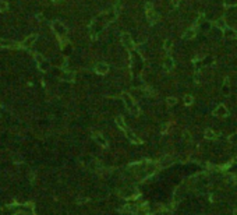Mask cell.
Returning a JSON list of instances; mask_svg holds the SVG:
<instances>
[{
    "mask_svg": "<svg viewBox=\"0 0 237 215\" xmlns=\"http://www.w3.org/2000/svg\"><path fill=\"white\" fill-rule=\"evenodd\" d=\"M122 99H123V102H124L128 112H130L134 117H138V116H140V108H138V105L135 103V101L133 99V97H131L128 92H123Z\"/></svg>",
    "mask_w": 237,
    "mask_h": 215,
    "instance_id": "cell-1",
    "label": "cell"
},
{
    "mask_svg": "<svg viewBox=\"0 0 237 215\" xmlns=\"http://www.w3.org/2000/svg\"><path fill=\"white\" fill-rule=\"evenodd\" d=\"M145 14H146V20H148L149 24H155V22H158L159 20V14L155 11V9H153V4L152 3H145Z\"/></svg>",
    "mask_w": 237,
    "mask_h": 215,
    "instance_id": "cell-2",
    "label": "cell"
},
{
    "mask_svg": "<svg viewBox=\"0 0 237 215\" xmlns=\"http://www.w3.org/2000/svg\"><path fill=\"white\" fill-rule=\"evenodd\" d=\"M52 27H53V31L57 34V37L61 38V39H66V35H67V28L61 24L60 21H53L52 22Z\"/></svg>",
    "mask_w": 237,
    "mask_h": 215,
    "instance_id": "cell-3",
    "label": "cell"
},
{
    "mask_svg": "<svg viewBox=\"0 0 237 215\" xmlns=\"http://www.w3.org/2000/svg\"><path fill=\"white\" fill-rule=\"evenodd\" d=\"M120 41H122L123 46H124L126 49H128V50H133V49L135 48L133 39H131V35L128 32H123L122 35H120Z\"/></svg>",
    "mask_w": 237,
    "mask_h": 215,
    "instance_id": "cell-4",
    "label": "cell"
},
{
    "mask_svg": "<svg viewBox=\"0 0 237 215\" xmlns=\"http://www.w3.org/2000/svg\"><path fill=\"white\" fill-rule=\"evenodd\" d=\"M213 116L215 117H219V119H225V117H227L229 116V110H227V108H226L225 105H218L216 106V109L213 110Z\"/></svg>",
    "mask_w": 237,
    "mask_h": 215,
    "instance_id": "cell-5",
    "label": "cell"
},
{
    "mask_svg": "<svg viewBox=\"0 0 237 215\" xmlns=\"http://www.w3.org/2000/svg\"><path fill=\"white\" fill-rule=\"evenodd\" d=\"M18 212H21V205L18 204H13V205H7L3 208L2 214L3 215H17Z\"/></svg>",
    "mask_w": 237,
    "mask_h": 215,
    "instance_id": "cell-6",
    "label": "cell"
},
{
    "mask_svg": "<svg viewBox=\"0 0 237 215\" xmlns=\"http://www.w3.org/2000/svg\"><path fill=\"white\" fill-rule=\"evenodd\" d=\"M92 138L95 140V141L99 144V145H102L103 148H106L107 145H109V142H107V140L103 137V134H100L99 131H94L92 133Z\"/></svg>",
    "mask_w": 237,
    "mask_h": 215,
    "instance_id": "cell-7",
    "label": "cell"
},
{
    "mask_svg": "<svg viewBox=\"0 0 237 215\" xmlns=\"http://www.w3.org/2000/svg\"><path fill=\"white\" fill-rule=\"evenodd\" d=\"M95 73L99 74V76H105V74L109 73V64L107 63H103V62H100L95 66Z\"/></svg>",
    "mask_w": 237,
    "mask_h": 215,
    "instance_id": "cell-8",
    "label": "cell"
},
{
    "mask_svg": "<svg viewBox=\"0 0 237 215\" xmlns=\"http://www.w3.org/2000/svg\"><path fill=\"white\" fill-rule=\"evenodd\" d=\"M120 194H122L120 197H124V198H131V197L137 198L138 197V191L135 189H124V190L120 191Z\"/></svg>",
    "mask_w": 237,
    "mask_h": 215,
    "instance_id": "cell-9",
    "label": "cell"
},
{
    "mask_svg": "<svg viewBox=\"0 0 237 215\" xmlns=\"http://www.w3.org/2000/svg\"><path fill=\"white\" fill-rule=\"evenodd\" d=\"M21 212L24 215H35L33 204L32 203H27V204H24V205H21Z\"/></svg>",
    "mask_w": 237,
    "mask_h": 215,
    "instance_id": "cell-10",
    "label": "cell"
},
{
    "mask_svg": "<svg viewBox=\"0 0 237 215\" xmlns=\"http://www.w3.org/2000/svg\"><path fill=\"white\" fill-rule=\"evenodd\" d=\"M126 136H127V138L130 140L131 142H135V144H142V140H140L137 136H135V133H133V131L130 130V129H127V130L124 131Z\"/></svg>",
    "mask_w": 237,
    "mask_h": 215,
    "instance_id": "cell-11",
    "label": "cell"
},
{
    "mask_svg": "<svg viewBox=\"0 0 237 215\" xmlns=\"http://www.w3.org/2000/svg\"><path fill=\"white\" fill-rule=\"evenodd\" d=\"M172 164H173V158L169 157V155H166V157H163L161 161H159L158 166L159 168H167V166H170Z\"/></svg>",
    "mask_w": 237,
    "mask_h": 215,
    "instance_id": "cell-12",
    "label": "cell"
},
{
    "mask_svg": "<svg viewBox=\"0 0 237 215\" xmlns=\"http://www.w3.org/2000/svg\"><path fill=\"white\" fill-rule=\"evenodd\" d=\"M174 67V60L172 58H167L166 60L163 62V71L165 73H169V71H172Z\"/></svg>",
    "mask_w": 237,
    "mask_h": 215,
    "instance_id": "cell-13",
    "label": "cell"
},
{
    "mask_svg": "<svg viewBox=\"0 0 237 215\" xmlns=\"http://www.w3.org/2000/svg\"><path fill=\"white\" fill-rule=\"evenodd\" d=\"M195 35H197V27H192L190 28V30H187L184 32V35H183V39H194Z\"/></svg>",
    "mask_w": 237,
    "mask_h": 215,
    "instance_id": "cell-14",
    "label": "cell"
},
{
    "mask_svg": "<svg viewBox=\"0 0 237 215\" xmlns=\"http://www.w3.org/2000/svg\"><path fill=\"white\" fill-rule=\"evenodd\" d=\"M223 35H225L226 39H237V31H234L233 28H226L223 31Z\"/></svg>",
    "mask_w": 237,
    "mask_h": 215,
    "instance_id": "cell-15",
    "label": "cell"
},
{
    "mask_svg": "<svg viewBox=\"0 0 237 215\" xmlns=\"http://www.w3.org/2000/svg\"><path fill=\"white\" fill-rule=\"evenodd\" d=\"M116 124H117V127L120 129V130H123V131L127 130V124H126L124 119H123L122 116H117V117H116Z\"/></svg>",
    "mask_w": 237,
    "mask_h": 215,
    "instance_id": "cell-16",
    "label": "cell"
},
{
    "mask_svg": "<svg viewBox=\"0 0 237 215\" xmlns=\"http://www.w3.org/2000/svg\"><path fill=\"white\" fill-rule=\"evenodd\" d=\"M204 137L207 140H215L216 137H218V134H216L213 130H211V129H207V130H205V133H204Z\"/></svg>",
    "mask_w": 237,
    "mask_h": 215,
    "instance_id": "cell-17",
    "label": "cell"
},
{
    "mask_svg": "<svg viewBox=\"0 0 237 215\" xmlns=\"http://www.w3.org/2000/svg\"><path fill=\"white\" fill-rule=\"evenodd\" d=\"M215 27L219 28V30L225 31L226 28H227V24L225 22V20H223V18H219V20H216V21H215Z\"/></svg>",
    "mask_w": 237,
    "mask_h": 215,
    "instance_id": "cell-18",
    "label": "cell"
},
{
    "mask_svg": "<svg viewBox=\"0 0 237 215\" xmlns=\"http://www.w3.org/2000/svg\"><path fill=\"white\" fill-rule=\"evenodd\" d=\"M223 84H225V85L222 87V92L226 95V97H229V94H230V88H229V78H227V77L225 78Z\"/></svg>",
    "mask_w": 237,
    "mask_h": 215,
    "instance_id": "cell-19",
    "label": "cell"
},
{
    "mask_svg": "<svg viewBox=\"0 0 237 215\" xmlns=\"http://www.w3.org/2000/svg\"><path fill=\"white\" fill-rule=\"evenodd\" d=\"M61 78H63L64 81H74V73H71V71H66V73L61 76Z\"/></svg>",
    "mask_w": 237,
    "mask_h": 215,
    "instance_id": "cell-20",
    "label": "cell"
},
{
    "mask_svg": "<svg viewBox=\"0 0 237 215\" xmlns=\"http://www.w3.org/2000/svg\"><path fill=\"white\" fill-rule=\"evenodd\" d=\"M124 209H126V211H130L131 214H137V212L140 211V208H138L137 205H131V204H128V205H124Z\"/></svg>",
    "mask_w": 237,
    "mask_h": 215,
    "instance_id": "cell-21",
    "label": "cell"
},
{
    "mask_svg": "<svg viewBox=\"0 0 237 215\" xmlns=\"http://www.w3.org/2000/svg\"><path fill=\"white\" fill-rule=\"evenodd\" d=\"M172 48H173V41H170V39H166L163 42V49L166 52H170L172 50Z\"/></svg>",
    "mask_w": 237,
    "mask_h": 215,
    "instance_id": "cell-22",
    "label": "cell"
},
{
    "mask_svg": "<svg viewBox=\"0 0 237 215\" xmlns=\"http://www.w3.org/2000/svg\"><path fill=\"white\" fill-rule=\"evenodd\" d=\"M183 101H184V105L185 106H190L192 102H194V98H192L191 95H184V99H183Z\"/></svg>",
    "mask_w": 237,
    "mask_h": 215,
    "instance_id": "cell-23",
    "label": "cell"
},
{
    "mask_svg": "<svg viewBox=\"0 0 237 215\" xmlns=\"http://www.w3.org/2000/svg\"><path fill=\"white\" fill-rule=\"evenodd\" d=\"M223 4H225V7H234L237 6V0H225Z\"/></svg>",
    "mask_w": 237,
    "mask_h": 215,
    "instance_id": "cell-24",
    "label": "cell"
},
{
    "mask_svg": "<svg viewBox=\"0 0 237 215\" xmlns=\"http://www.w3.org/2000/svg\"><path fill=\"white\" fill-rule=\"evenodd\" d=\"M166 103H167V106H174L177 103V99L174 97H169L166 99Z\"/></svg>",
    "mask_w": 237,
    "mask_h": 215,
    "instance_id": "cell-25",
    "label": "cell"
},
{
    "mask_svg": "<svg viewBox=\"0 0 237 215\" xmlns=\"http://www.w3.org/2000/svg\"><path fill=\"white\" fill-rule=\"evenodd\" d=\"M229 142H231V144H237V131L229 137Z\"/></svg>",
    "mask_w": 237,
    "mask_h": 215,
    "instance_id": "cell-26",
    "label": "cell"
},
{
    "mask_svg": "<svg viewBox=\"0 0 237 215\" xmlns=\"http://www.w3.org/2000/svg\"><path fill=\"white\" fill-rule=\"evenodd\" d=\"M35 38H37V35H32V37H29V38H28V39H27V41H25V42H24V45H25V46L31 45V43H32L33 41H35Z\"/></svg>",
    "mask_w": 237,
    "mask_h": 215,
    "instance_id": "cell-27",
    "label": "cell"
},
{
    "mask_svg": "<svg viewBox=\"0 0 237 215\" xmlns=\"http://www.w3.org/2000/svg\"><path fill=\"white\" fill-rule=\"evenodd\" d=\"M13 161H14V164H21V157H17V155H13Z\"/></svg>",
    "mask_w": 237,
    "mask_h": 215,
    "instance_id": "cell-28",
    "label": "cell"
},
{
    "mask_svg": "<svg viewBox=\"0 0 237 215\" xmlns=\"http://www.w3.org/2000/svg\"><path fill=\"white\" fill-rule=\"evenodd\" d=\"M170 3H172V7H173V9H176V7H179L180 0H170Z\"/></svg>",
    "mask_w": 237,
    "mask_h": 215,
    "instance_id": "cell-29",
    "label": "cell"
},
{
    "mask_svg": "<svg viewBox=\"0 0 237 215\" xmlns=\"http://www.w3.org/2000/svg\"><path fill=\"white\" fill-rule=\"evenodd\" d=\"M140 211H144V212H146V211H148V204H146V203L141 204V207H140Z\"/></svg>",
    "mask_w": 237,
    "mask_h": 215,
    "instance_id": "cell-30",
    "label": "cell"
},
{
    "mask_svg": "<svg viewBox=\"0 0 237 215\" xmlns=\"http://www.w3.org/2000/svg\"><path fill=\"white\" fill-rule=\"evenodd\" d=\"M236 180H237V179L234 177V176H229V177H227V182H229V185H233V183L236 182Z\"/></svg>",
    "mask_w": 237,
    "mask_h": 215,
    "instance_id": "cell-31",
    "label": "cell"
},
{
    "mask_svg": "<svg viewBox=\"0 0 237 215\" xmlns=\"http://www.w3.org/2000/svg\"><path fill=\"white\" fill-rule=\"evenodd\" d=\"M7 9V4L4 3V2H2V0H0V10H6Z\"/></svg>",
    "mask_w": 237,
    "mask_h": 215,
    "instance_id": "cell-32",
    "label": "cell"
},
{
    "mask_svg": "<svg viewBox=\"0 0 237 215\" xmlns=\"http://www.w3.org/2000/svg\"><path fill=\"white\" fill-rule=\"evenodd\" d=\"M87 201H88V198H78V203H80V204L87 203Z\"/></svg>",
    "mask_w": 237,
    "mask_h": 215,
    "instance_id": "cell-33",
    "label": "cell"
},
{
    "mask_svg": "<svg viewBox=\"0 0 237 215\" xmlns=\"http://www.w3.org/2000/svg\"><path fill=\"white\" fill-rule=\"evenodd\" d=\"M184 137H185V140H187V141L190 140V134L187 133V131H184Z\"/></svg>",
    "mask_w": 237,
    "mask_h": 215,
    "instance_id": "cell-34",
    "label": "cell"
},
{
    "mask_svg": "<svg viewBox=\"0 0 237 215\" xmlns=\"http://www.w3.org/2000/svg\"><path fill=\"white\" fill-rule=\"evenodd\" d=\"M234 215H237V209H236V212H234Z\"/></svg>",
    "mask_w": 237,
    "mask_h": 215,
    "instance_id": "cell-35",
    "label": "cell"
}]
</instances>
